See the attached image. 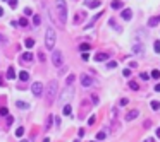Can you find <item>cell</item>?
I'll return each instance as SVG.
<instances>
[{
	"label": "cell",
	"mask_w": 160,
	"mask_h": 142,
	"mask_svg": "<svg viewBox=\"0 0 160 142\" xmlns=\"http://www.w3.org/2000/svg\"><path fill=\"white\" fill-rule=\"evenodd\" d=\"M127 103H129V99H127V98H122V99L119 101V104H121V106H126Z\"/></svg>",
	"instance_id": "d590c367"
},
{
	"label": "cell",
	"mask_w": 160,
	"mask_h": 142,
	"mask_svg": "<svg viewBox=\"0 0 160 142\" xmlns=\"http://www.w3.org/2000/svg\"><path fill=\"white\" fill-rule=\"evenodd\" d=\"M74 79H76V77H74L72 74H69V75H67V79H65V84H67V86H72V82H74Z\"/></svg>",
	"instance_id": "4316f807"
},
{
	"label": "cell",
	"mask_w": 160,
	"mask_h": 142,
	"mask_svg": "<svg viewBox=\"0 0 160 142\" xmlns=\"http://www.w3.org/2000/svg\"><path fill=\"white\" fill-rule=\"evenodd\" d=\"M81 86H84V88H90V86H93L95 84V79L91 77V75H86V74H83L81 75Z\"/></svg>",
	"instance_id": "8992f818"
},
{
	"label": "cell",
	"mask_w": 160,
	"mask_h": 142,
	"mask_svg": "<svg viewBox=\"0 0 160 142\" xmlns=\"http://www.w3.org/2000/svg\"><path fill=\"white\" fill-rule=\"evenodd\" d=\"M40 22H42V17L40 15H33V26H40Z\"/></svg>",
	"instance_id": "83f0119b"
},
{
	"label": "cell",
	"mask_w": 160,
	"mask_h": 142,
	"mask_svg": "<svg viewBox=\"0 0 160 142\" xmlns=\"http://www.w3.org/2000/svg\"><path fill=\"white\" fill-rule=\"evenodd\" d=\"M112 9H115V10H117V9H122V7H124V4H122V2H121V0H112Z\"/></svg>",
	"instance_id": "9a60e30c"
},
{
	"label": "cell",
	"mask_w": 160,
	"mask_h": 142,
	"mask_svg": "<svg viewBox=\"0 0 160 142\" xmlns=\"http://www.w3.org/2000/svg\"><path fill=\"white\" fill-rule=\"evenodd\" d=\"M55 40H57L55 31H54L52 27H48L47 33H45V46L48 48V50H54V48H55Z\"/></svg>",
	"instance_id": "3957f363"
},
{
	"label": "cell",
	"mask_w": 160,
	"mask_h": 142,
	"mask_svg": "<svg viewBox=\"0 0 160 142\" xmlns=\"http://www.w3.org/2000/svg\"><path fill=\"white\" fill-rule=\"evenodd\" d=\"M139 111L138 110H131V111H127V115H126V122H132L134 118H138Z\"/></svg>",
	"instance_id": "9c48e42d"
},
{
	"label": "cell",
	"mask_w": 160,
	"mask_h": 142,
	"mask_svg": "<svg viewBox=\"0 0 160 142\" xmlns=\"http://www.w3.org/2000/svg\"><path fill=\"white\" fill-rule=\"evenodd\" d=\"M150 108H152L153 111H159V110H160V101H155V99L150 101Z\"/></svg>",
	"instance_id": "d6986e66"
},
{
	"label": "cell",
	"mask_w": 160,
	"mask_h": 142,
	"mask_svg": "<svg viewBox=\"0 0 160 142\" xmlns=\"http://www.w3.org/2000/svg\"><path fill=\"white\" fill-rule=\"evenodd\" d=\"M57 91H59V82L57 81H50L48 84H47V89H45V99H47V104H54V101H55V96H57Z\"/></svg>",
	"instance_id": "6da1fadb"
},
{
	"label": "cell",
	"mask_w": 160,
	"mask_h": 142,
	"mask_svg": "<svg viewBox=\"0 0 160 142\" xmlns=\"http://www.w3.org/2000/svg\"><path fill=\"white\" fill-rule=\"evenodd\" d=\"M88 110H90V103H88V101H83V103H81V116H83L84 113L88 111Z\"/></svg>",
	"instance_id": "2e32d148"
},
{
	"label": "cell",
	"mask_w": 160,
	"mask_h": 142,
	"mask_svg": "<svg viewBox=\"0 0 160 142\" xmlns=\"http://www.w3.org/2000/svg\"><path fill=\"white\" fill-rule=\"evenodd\" d=\"M152 77L153 79H160V70H152Z\"/></svg>",
	"instance_id": "836d02e7"
},
{
	"label": "cell",
	"mask_w": 160,
	"mask_h": 142,
	"mask_svg": "<svg viewBox=\"0 0 160 142\" xmlns=\"http://www.w3.org/2000/svg\"><path fill=\"white\" fill-rule=\"evenodd\" d=\"M12 120H14L12 116H7V125H10V123H12Z\"/></svg>",
	"instance_id": "c3c4849f"
},
{
	"label": "cell",
	"mask_w": 160,
	"mask_h": 142,
	"mask_svg": "<svg viewBox=\"0 0 160 142\" xmlns=\"http://www.w3.org/2000/svg\"><path fill=\"white\" fill-rule=\"evenodd\" d=\"M153 48H155V53H160V41H155Z\"/></svg>",
	"instance_id": "e575fe53"
},
{
	"label": "cell",
	"mask_w": 160,
	"mask_h": 142,
	"mask_svg": "<svg viewBox=\"0 0 160 142\" xmlns=\"http://www.w3.org/2000/svg\"><path fill=\"white\" fill-rule=\"evenodd\" d=\"M52 63L55 65V67H62L64 65V55L60 50H55L54 53H52Z\"/></svg>",
	"instance_id": "5b68a950"
},
{
	"label": "cell",
	"mask_w": 160,
	"mask_h": 142,
	"mask_svg": "<svg viewBox=\"0 0 160 142\" xmlns=\"http://www.w3.org/2000/svg\"><path fill=\"white\" fill-rule=\"evenodd\" d=\"M2 15H4V9H2V7H0V17H2Z\"/></svg>",
	"instance_id": "f5cc1de1"
},
{
	"label": "cell",
	"mask_w": 160,
	"mask_h": 142,
	"mask_svg": "<svg viewBox=\"0 0 160 142\" xmlns=\"http://www.w3.org/2000/svg\"><path fill=\"white\" fill-rule=\"evenodd\" d=\"M122 75H126V77H129V75H131V70H129V68H124V72H122Z\"/></svg>",
	"instance_id": "ee69618b"
},
{
	"label": "cell",
	"mask_w": 160,
	"mask_h": 142,
	"mask_svg": "<svg viewBox=\"0 0 160 142\" xmlns=\"http://www.w3.org/2000/svg\"><path fill=\"white\" fill-rule=\"evenodd\" d=\"M21 142H28V141H21Z\"/></svg>",
	"instance_id": "9f6ffc18"
},
{
	"label": "cell",
	"mask_w": 160,
	"mask_h": 142,
	"mask_svg": "<svg viewBox=\"0 0 160 142\" xmlns=\"http://www.w3.org/2000/svg\"><path fill=\"white\" fill-rule=\"evenodd\" d=\"M150 125H152V122H150V120H146V122H145V129H148Z\"/></svg>",
	"instance_id": "681fc988"
},
{
	"label": "cell",
	"mask_w": 160,
	"mask_h": 142,
	"mask_svg": "<svg viewBox=\"0 0 160 142\" xmlns=\"http://www.w3.org/2000/svg\"><path fill=\"white\" fill-rule=\"evenodd\" d=\"M21 60H22V62H31V60H33V55L29 53V52H26V53H22Z\"/></svg>",
	"instance_id": "7402d4cb"
},
{
	"label": "cell",
	"mask_w": 160,
	"mask_h": 142,
	"mask_svg": "<svg viewBox=\"0 0 160 142\" xmlns=\"http://www.w3.org/2000/svg\"><path fill=\"white\" fill-rule=\"evenodd\" d=\"M16 106L19 110H28L29 108V103H24V101H16Z\"/></svg>",
	"instance_id": "e0dca14e"
},
{
	"label": "cell",
	"mask_w": 160,
	"mask_h": 142,
	"mask_svg": "<svg viewBox=\"0 0 160 142\" xmlns=\"http://www.w3.org/2000/svg\"><path fill=\"white\" fill-rule=\"evenodd\" d=\"M90 45H88V43H83V45H81V46H79V50H81V53H88V50H90Z\"/></svg>",
	"instance_id": "484cf974"
},
{
	"label": "cell",
	"mask_w": 160,
	"mask_h": 142,
	"mask_svg": "<svg viewBox=\"0 0 160 142\" xmlns=\"http://www.w3.org/2000/svg\"><path fill=\"white\" fill-rule=\"evenodd\" d=\"M55 10H57L59 19H60V26H64L67 22V5H65V0H55Z\"/></svg>",
	"instance_id": "7a4b0ae2"
},
{
	"label": "cell",
	"mask_w": 160,
	"mask_h": 142,
	"mask_svg": "<svg viewBox=\"0 0 160 142\" xmlns=\"http://www.w3.org/2000/svg\"><path fill=\"white\" fill-rule=\"evenodd\" d=\"M7 79H16V70H14V67H9V68H7Z\"/></svg>",
	"instance_id": "603a6c76"
},
{
	"label": "cell",
	"mask_w": 160,
	"mask_h": 142,
	"mask_svg": "<svg viewBox=\"0 0 160 142\" xmlns=\"http://www.w3.org/2000/svg\"><path fill=\"white\" fill-rule=\"evenodd\" d=\"M9 5L12 7V9H16L17 7V0H9Z\"/></svg>",
	"instance_id": "74e56055"
},
{
	"label": "cell",
	"mask_w": 160,
	"mask_h": 142,
	"mask_svg": "<svg viewBox=\"0 0 160 142\" xmlns=\"http://www.w3.org/2000/svg\"><path fill=\"white\" fill-rule=\"evenodd\" d=\"M24 15H33V10H31L29 7H26V9H24Z\"/></svg>",
	"instance_id": "ab89813d"
},
{
	"label": "cell",
	"mask_w": 160,
	"mask_h": 142,
	"mask_svg": "<svg viewBox=\"0 0 160 142\" xmlns=\"http://www.w3.org/2000/svg\"><path fill=\"white\" fill-rule=\"evenodd\" d=\"M81 58H83V60L86 62L88 58H90V55H88V53H81Z\"/></svg>",
	"instance_id": "bcb514c9"
},
{
	"label": "cell",
	"mask_w": 160,
	"mask_h": 142,
	"mask_svg": "<svg viewBox=\"0 0 160 142\" xmlns=\"http://www.w3.org/2000/svg\"><path fill=\"white\" fill-rule=\"evenodd\" d=\"M4 2H7V0H4Z\"/></svg>",
	"instance_id": "6f0895ef"
},
{
	"label": "cell",
	"mask_w": 160,
	"mask_h": 142,
	"mask_svg": "<svg viewBox=\"0 0 160 142\" xmlns=\"http://www.w3.org/2000/svg\"><path fill=\"white\" fill-rule=\"evenodd\" d=\"M93 142H95V141H93Z\"/></svg>",
	"instance_id": "680465c9"
},
{
	"label": "cell",
	"mask_w": 160,
	"mask_h": 142,
	"mask_svg": "<svg viewBox=\"0 0 160 142\" xmlns=\"http://www.w3.org/2000/svg\"><path fill=\"white\" fill-rule=\"evenodd\" d=\"M121 17H122L124 21H131L132 19V12L129 10V9H124V10L121 12Z\"/></svg>",
	"instance_id": "8fae6325"
},
{
	"label": "cell",
	"mask_w": 160,
	"mask_h": 142,
	"mask_svg": "<svg viewBox=\"0 0 160 142\" xmlns=\"http://www.w3.org/2000/svg\"><path fill=\"white\" fill-rule=\"evenodd\" d=\"M159 22H160V15H153V17H150V19H148V26L155 27Z\"/></svg>",
	"instance_id": "7c38bea8"
},
{
	"label": "cell",
	"mask_w": 160,
	"mask_h": 142,
	"mask_svg": "<svg viewBox=\"0 0 160 142\" xmlns=\"http://www.w3.org/2000/svg\"><path fill=\"white\" fill-rule=\"evenodd\" d=\"M143 142H155V141H153L152 137H148V139H145V141H143Z\"/></svg>",
	"instance_id": "816d5d0a"
},
{
	"label": "cell",
	"mask_w": 160,
	"mask_h": 142,
	"mask_svg": "<svg viewBox=\"0 0 160 142\" xmlns=\"http://www.w3.org/2000/svg\"><path fill=\"white\" fill-rule=\"evenodd\" d=\"M7 108H0V116H7Z\"/></svg>",
	"instance_id": "f35d334b"
},
{
	"label": "cell",
	"mask_w": 160,
	"mask_h": 142,
	"mask_svg": "<svg viewBox=\"0 0 160 142\" xmlns=\"http://www.w3.org/2000/svg\"><path fill=\"white\" fill-rule=\"evenodd\" d=\"M139 77H141V79H143V81H148V79H150V75L146 74V72H143V74L139 75Z\"/></svg>",
	"instance_id": "60d3db41"
},
{
	"label": "cell",
	"mask_w": 160,
	"mask_h": 142,
	"mask_svg": "<svg viewBox=\"0 0 160 142\" xmlns=\"http://www.w3.org/2000/svg\"><path fill=\"white\" fill-rule=\"evenodd\" d=\"M102 14H103V12L100 10V12H98L97 15H93V17H91V19H90V22H88V24L84 26V29H90V27H93V26H95V22H97V21H98V17H100Z\"/></svg>",
	"instance_id": "30bf717a"
},
{
	"label": "cell",
	"mask_w": 160,
	"mask_h": 142,
	"mask_svg": "<svg viewBox=\"0 0 160 142\" xmlns=\"http://www.w3.org/2000/svg\"><path fill=\"white\" fill-rule=\"evenodd\" d=\"M24 135V129H22V127H19V129L16 130V137H22Z\"/></svg>",
	"instance_id": "1f68e13d"
},
{
	"label": "cell",
	"mask_w": 160,
	"mask_h": 142,
	"mask_svg": "<svg viewBox=\"0 0 160 142\" xmlns=\"http://www.w3.org/2000/svg\"><path fill=\"white\" fill-rule=\"evenodd\" d=\"M84 134H86V130H84V129H79V130H77V135H79V137H84Z\"/></svg>",
	"instance_id": "b9f144b4"
},
{
	"label": "cell",
	"mask_w": 160,
	"mask_h": 142,
	"mask_svg": "<svg viewBox=\"0 0 160 142\" xmlns=\"http://www.w3.org/2000/svg\"><path fill=\"white\" fill-rule=\"evenodd\" d=\"M19 79H21V81H24V82H26V81H28V79H29V74H28V72H26V70H22V72H19Z\"/></svg>",
	"instance_id": "cb8c5ba5"
},
{
	"label": "cell",
	"mask_w": 160,
	"mask_h": 142,
	"mask_svg": "<svg viewBox=\"0 0 160 142\" xmlns=\"http://www.w3.org/2000/svg\"><path fill=\"white\" fill-rule=\"evenodd\" d=\"M155 91H157V93H160V82L157 84V86H155Z\"/></svg>",
	"instance_id": "f907efd6"
},
{
	"label": "cell",
	"mask_w": 160,
	"mask_h": 142,
	"mask_svg": "<svg viewBox=\"0 0 160 142\" xmlns=\"http://www.w3.org/2000/svg\"><path fill=\"white\" fill-rule=\"evenodd\" d=\"M28 24H29V22L24 19V17H21V19H19V22H17V26H21V27H26Z\"/></svg>",
	"instance_id": "f546056e"
},
{
	"label": "cell",
	"mask_w": 160,
	"mask_h": 142,
	"mask_svg": "<svg viewBox=\"0 0 160 142\" xmlns=\"http://www.w3.org/2000/svg\"><path fill=\"white\" fill-rule=\"evenodd\" d=\"M62 113H64L65 116H71V115H72V106H71V103H69V104H64Z\"/></svg>",
	"instance_id": "5bb4252c"
},
{
	"label": "cell",
	"mask_w": 160,
	"mask_h": 142,
	"mask_svg": "<svg viewBox=\"0 0 160 142\" xmlns=\"http://www.w3.org/2000/svg\"><path fill=\"white\" fill-rule=\"evenodd\" d=\"M95 120H97V116H90V120H88V123H90V125H93V123H95Z\"/></svg>",
	"instance_id": "7dc6e473"
},
{
	"label": "cell",
	"mask_w": 160,
	"mask_h": 142,
	"mask_svg": "<svg viewBox=\"0 0 160 142\" xmlns=\"http://www.w3.org/2000/svg\"><path fill=\"white\" fill-rule=\"evenodd\" d=\"M4 84H5V82L2 81V77H0V86H4Z\"/></svg>",
	"instance_id": "db71d44e"
},
{
	"label": "cell",
	"mask_w": 160,
	"mask_h": 142,
	"mask_svg": "<svg viewBox=\"0 0 160 142\" xmlns=\"http://www.w3.org/2000/svg\"><path fill=\"white\" fill-rule=\"evenodd\" d=\"M107 58H109V53H107V52H102V53L95 55V60L97 62H103V60H107Z\"/></svg>",
	"instance_id": "4fadbf2b"
},
{
	"label": "cell",
	"mask_w": 160,
	"mask_h": 142,
	"mask_svg": "<svg viewBox=\"0 0 160 142\" xmlns=\"http://www.w3.org/2000/svg\"><path fill=\"white\" fill-rule=\"evenodd\" d=\"M31 93L36 96V98H40L43 94V86L42 82H33V86H31Z\"/></svg>",
	"instance_id": "52a82bcc"
},
{
	"label": "cell",
	"mask_w": 160,
	"mask_h": 142,
	"mask_svg": "<svg viewBox=\"0 0 160 142\" xmlns=\"http://www.w3.org/2000/svg\"><path fill=\"white\" fill-rule=\"evenodd\" d=\"M105 139H107V132L105 130H102V132L97 134V141H105Z\"/></svg>",
	"instance_id": "d4e9b609"
},
{
	"label": "cell",
	"mask_w": 160,
	"mask_h": 142,
	"mask_svg": "<svg viewBox=\"0 0 160 142\" xmlns=\"http://www.w3.org/2000/svg\"><path fill=\"white\" fill-rule=\"evenodd\" d=\"M86 17V12L84 10H77L76 15H74V24H81V21H84Z\"/></svg>",
	"instance_id": "ba28073f"
},
{
	"label": "cell",
	"mask_w": 160,
	"mask_h": 142,
	"mask_svg": "<svg viewBox=\"0 0 160 142\" xmlns=\"http://www.w3.org/2000/svg\"><path fill=\"white\" fill-rule=\"evenodd\" d=\"M157 137H159V139H160V129L157 130Z\"/></svg>",
	"instance_id": "11a10c76"
},
{
	"label": "cell",
	"mask_w": 160,
	"mask_h": 142,
	"mask_svg": "<svg viewBox=\"0 0 160 142\" xmlns=\"http://www.w3.org/2000/svg\"><path fill=\"white\" fill-rule=\"evenodd\" d=\"M107 67H109V68H115V67H117V62H109V63H107Z\"/></svg>",
	"instance_id": "8d00e7d4"
},
{
	"label": "cell",
	"mask_w": 160,
	"mask_h": 142,
	"mask_svg": "<svg viewBox=\"0 0 160 142\" xmlns=\"http://www.w3.org/2000/svg\"><path fill=\"white\" fill-rule=\"evenodd\" d=\"M38 58H40V62H45V53L40 52V53H38Z\"/></svg>",
	"instance_id": "7bdbcfd3"
},
{
	"label": "cell",
	"mask_w": 160,
	"mask_h": 142,
	"mask_svg": "<svg viewBox=\"0 0 160 142\" xmlns=\"http://www.w3.org/2000/svg\"><path fill=\"white\" fill-rule=\"evenodd\" d=\"M100 5H102L100 0H90V2H88V7H91V9H97V7H100Z\"/></svg>",
	"instance_id": "ffe728a7"
},
{
	"label": "cell",
	"mask_w": 160,
	"mask_h": 142,
	"mask_svg": "<svg viewBox=\"0 0 160 142\" xmlns=\"http://www.w3.org/2000/svg\"><path fill=\"white\" fill-rule=\"evenodd\" d=\"M72 98H74V88H72V86H67V89L60 94V99H59V101H60V104H69Z\"/></svg>",
	"instance_id": "277c9868"
},
{
	"label": "cell",
	"mask_w": 160,
	"mask_h": 142,
	"mask_svg": "<svg viewBox=\"0 0 160 142\" xmlns=\"http://www.w3.org/2000/svg\"><path fill=\"white\" fill-rule=\"evenodd\" d=\"M52 122H54V116L50 115L48 118H47V123H45V130H48V129H50V125H52Z\"/></svg>",
	"instance_id": "f1b7e54d"
},
{
	"label": "cell",
	"mask_w": 160,
	"mask_h": 142,
	"mask_svg": "<svg viewBox=\"0 0 160 142\" xmlns=\"http://www.w3.org/2000/svg\"><path fill=\"white\" fill-rule=\"evenodd\" d=\"M7 43H9V41L5 40V36H4V34H0V45H2V46H5Z\"/></svg>",
	"instance_id": "d6a6232c"
},
{
	"label": "cell",
	"mask_w": 160,
	"mask_h": 142,
	"mask_svg": "<svg viewBox=\"0 0 160 142\" xmlns=\"http://www.w3.org/2000/svg\"><path fill=\"white\" fill-rule=\"evenodd\" d=\"M91 101H93V103H98L100 99H98V96H97V94H91Z\"/></svg>",
	"instance_id": "f6af8a7d"
},
{
	"label": "cell",
	"mask_w": 160,
	"mask_h": 142,
	"mask_svg": "<svg viewBox=\"0 0 160 142\" xmlns=\"http://www.w3.org/2000/svg\"><path fill=\"white\" fill-rule=\"evenodd\" d=\"M129 88H131L132 91H138V89H139V86H138V82L131 81V82H129Z\"/></svg>",
	"instance_id": "4dcf8cb0"
},
{
	"label": "cell",
	"mask_w": 160,
	"mask_h": 142,
	"mask_svg": "<svg viewBox=\"0 0 160 142\" xmlns=\"http://www.w3.org/2000/svg\"><path fill=\"white\" fill-rule=\"evenodd\" d=\"M143 50H145V48H143V45H134V46H132V53H134V55L143 53Z\"/></svg>",
	"instance_id": "ac0fdd59"
},
{
	"label": "cell",
	"mask_w": 160,
	"mask_h": 142,
	"mask_svg": "<svg viewBox=\"0 0 160 142\" xmlns=\"http://www.w3.org/2000/svg\"><path fill=\"white\" fill-rule=\"evenodd\" d=\"M24 46H26V48H33V46H35V40H33V38H26V40H24Z\"/></svg>",
	"instance_id": "44dd1931"
}]
</instances>
